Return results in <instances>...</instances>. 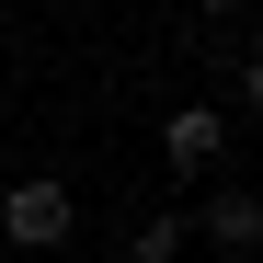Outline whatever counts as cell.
<instances>
[{
  "label": "cell",
  "instance_id": "cell-1",
  "mask_svg": "<svg viewBox=\"0 0 263 263\" xmlns=\"http://www.w3.org/2000/svg\"><path fill=\"white\" fill-rule=\"evenodd\" d=\"M69 229H80V206H69V183H58V172L0 183V240H12V252H58Z\"/></svg>",
  "mask_w": 263,
  "mask_h": 263
},
{
  "label": "cell",
  "instance_id": "cell-2",
  "mask_svg": "<svg viewBox=\"0 0 263 263\" xmlns=\"http://www.w3.org/2000/svg\"><path fill=\"white\" fill-rule=\"evenodd\" d=\"M217 149H229V115H217V103H172L160 115V160L172 172H206Z\"/></svg>",
  "mask_w": 263,
  "mask_h": 263
},
{
  "label": "cell",
  "instance_id": "cell-3",
  "mask_svg": "<svg viewBox=\"0 0 263 263\" xmlns=\"http://www.w3.org/2000/svg\"><path fill=\"white\" fill-rule=\"evenodd\" d=\"M206 240H217V252H263V195H252V183H217V195H206Z\"/></svg>",
  "mask_w": 263,
  "mask_h": 263
},
{
  "label": "cell",
  "instance_id": "cell-4",
  "mask_svg": "<svg viewBox=\"0 0 263 263\" xmlns=\"http://www.w3.org/2000/svg\"><path fill=\"white\" fill-rule=\"evenodd\" d=\"M240 103H252V115H263V46H252V58H240Z\"/></svg>",
  "mask_w": 263,
  "mask_h": 263
},
{
  "label": "cell",
  "instance_id": "cell-5",
  "mask_svg": "<svg viewBox=\"0 0 263 263\" xmlns=\"http://www.w3.org/2000/svg\"><path fill=\"white\" fill-rule=\"evenodd\" d=\"M195 12H240V0H195Z\"/></svg>",
  "mask_w": 263,
  "mask_h": 263
},
{
  "label": "cell",
  "instance_id": "cell-6",
  "mask_svg": "<svg viewBox=\"0 0 263 263\" xmlns=\"http://www.w3.org/2000/svg\"><path fill=\"white\" fill-rule=\"evenodd\" d=\"M0 263H12V252H0Z\"/></svg>",
  "mask_w": 263,
  "mask_h": 263
}]
</instances>
